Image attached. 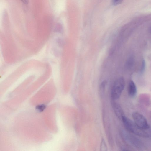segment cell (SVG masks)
<instances>
[{"label": "cell", "instance_id": "obj_1", "mask_svg": "<svg viewBox=\"0 0 151 151\" xmlns=\"http://www.w3.org/2000/svg\"><path fill=\"white\" fill-rule=\"evenodd\" d=\"M122 121L124 127L129 132L142 137H149L148 133L139 127L134 121L125 116L123 118Z\"/></svg>", "mask_w": 151, "mask_h": 151}, {"label": "cell", "instance_id": "obj_2", "mask_svg": "<svg viewBox=\"0 0 151 151\" xmlns=\"http://www.w3.org/2000/svg\"><path fill=\"white\" fill-rule=\"evenodd\" d=\"M125 82L124 78L120 77L115 81L111 91V98L113 100L118 99L124 89Z\"/></svg>", "mask_w": 151, "mask_h": 151}, {"label": "cell", "instance_id": "obj_3", "mask_svg": "<svg viewBox=\"0 0 151 151\" xmlns=\"http://www.w3.org/2000/svg\"><path fill=\"white\" fill-rule=\"evenodd\" d=\"M134 122L139 127L144 130L148 129L150 127L145 117L137 112H134L132 114Z\"/></svg>", "mask_w": 151, "mask_h": 151}, {"label": "cell", "instance_id": "obj_4", "mask_svg": "<svg viewBox=\"0 0 151 151\" xmlns=\"http://www.w3.org/2000/svg\"><path fill=\"white\" fill-rule=\"evenodd\" d=\"M112 107L116 116L120 120H122L123 118L125 116L121 106L117 103L113 102Z\"/></svg>", "mask_w": 151, "mask_h": 151}, {"label": "cell", "instance_id": "obj_5", "mask_svg": "<svg viewBox=\"0 0 151 151\" xmlns=\"http://www.w3.org/2000/svg\"><path fill=\"white\" fill-rule=\"evenodd\" d=\"M129 95L132 97H134L136 94L137 90L136 86L132 80L129 81L128 86Z\"/></svg>", "mask_w": 151, "mask_h": 151}, {"label": "cell", "instance_id": "obj_6", "mask_svg": "<svg viewBox=\"0 0 151 151\" xmlns=\"http://www.w3.org/2000/svg\"><path fill=\"white\" fill-rule=\"evenodd\" d=\"M107 147L104 139L102 140L101 141V146H100V150L101 151H106L107 150Z\"/></svg>", "mask_w": 151, "mask_h": 151}, {"label": "cell", "instance_id": "obj_7", "mask_svg": "<svg viewBox=\"0 0 151 151\" xmlns=\"http://www.w3.org/2000/svg\"><path fill=\"white\" fill-rule=\"evenodd\" d=\"M106 82L103 81L101 83L100 86V93L101 95H103L104 92V88L106 84Z\"/></svg>", "mask_w": 151, "mask_h": 151}, {"label": "cell", "instance_id": "obj_8", "mask_svg": "<svg viewBox=\"0 0 151 151\" xmlns=\"http://www.w3.org/2000/svg\"><path fill=\"white\" fill-rule=\"evenodd\" d=\"M145 67V62L144 60H143L142 62V66L141 69V72L142 73L143 72Z\"/></svg>", "mask_w": 151, "mask_h": 151}, {"label": "cell", "instance_id": "obj_9", "mask_svg": "<svg viewBox=\"0 0 151 151\" xmlns=\"http://www.w3.org/2000/svg\"><path fill=\"white\" fill-rule=\"evenodd\" d=\"M123 0H112V2L113 5H116L120 4Z\"/></svg>", "mask_w": 151, "mask_h": 151}, {"label": "cell", "instance_id": "obj_10", "mask_svg": "<svg viewBox=\"0 0 151 151\" xmlns=\"http://www.w3.org/2000/svg\"><path fill=\"white\" fill-rule=\"evenodd\" d=\"M45 108V106L43 105H41L37 106L36 109L39 111H42Z\"/></svg>", "mask_w": 151, "mask_h": 151}, {"label": "cell", "instance_id": "obj_11", "mask_svg": "<svg viewBox=\"0 0 151 151\" xmlns=\"http://www.w3.org/2000/svg\"><path fill=\"white\" fill-rule=\"evenodd\" d=\"M22 2L25 4H27L29 2V0H21Z\"/></svg>", "mask_w": 151, "mask_h": 151}]
</instances>
